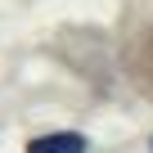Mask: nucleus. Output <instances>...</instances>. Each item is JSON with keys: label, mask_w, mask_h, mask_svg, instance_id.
I'll return each mask as SVG.
<instances>
[{"label": "nucleus", "mask_w": 153, "mask_h": 153, "mask_svg": "<svg viewBox=\"0 0 153 153\" xmlns=\"http://www.w3.org/2000/svg\"><path fill=\"white\" fill-rule=\"evenodd\" d=\"M149 153H153V135H149Z\"/></svg>", "instance_id": "nucleus-2"}, {"label": "nucleus", "mask_w": 153, "mask_h": 153, "mask_svg": "<svg viewBox=\"0 0 153 153\" xmlns=\"http://www.w3.org/2000/svg\"><path fill=\"white\" fill-rule=\"evenodd\" d=\"M27 153H90V140L81 131H50L27 140Z\"/></svg>", "instance_id": "nucleus-1"}]
</instances>
